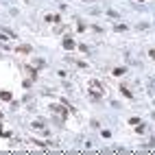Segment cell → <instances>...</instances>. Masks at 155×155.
<instances>
[{
	"mask_svg": "<svg viewBox=\"0 0 155 155\" xmlns=\"http://www.w3.org/2000/svg\"><path fill=\"white\" fill-rule=\"evenodd\" d=\"M0 98H2V101H11V94L9 92H2V94H0Z\"/></svg>",
	"mask_w": 155,
	"mask_h": 155,
	"instance_id": "6da1fadb",
	"label": "cell"
},
{
	"mask_svg": "<svg viewBox=\"0 0 155 155\" xmlns=\"http://www.w3.org/2000/svg\"><path fill=\"white\" fill-rule=\"evenodd\" d=\"M151 57H153V59H155V50H151Z\"/></svg>",
	"mask_w": 155,
	"mask_h": 155,
	"instance_id": "3957f363",
	"label": "cell"
},
{
	"mask_svg": "<svg viewBox=\"0 0 155 155\" xmlns=\"http://www.w3.org/2000/svg\"><path fill=\"white\" fill-rule=\"evenodd\" d=\"M63 46H66V48H74V44H72V40H66Z\"/></svg>",
	"mask_w": 155,
	"mask_h": 155,
	"instance_id": "7a4b0ae2",
	"label": "cell"
}]
</instances>
